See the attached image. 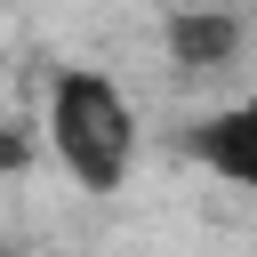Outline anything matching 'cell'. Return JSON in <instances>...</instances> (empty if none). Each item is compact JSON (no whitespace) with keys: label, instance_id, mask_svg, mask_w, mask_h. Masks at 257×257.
<instances>
[{"label":"cell","instance_id":"cell-1","mask_svg":"<svg viewBox=\"0 0 257 257\" xmlns=\"http://www.w3.org/2000/svg\"><path fill=\"white\" fill-rule=\"evenodd\" d=\"M40 145L64 161L72 185L112 193L137 169V112H128V96L96 64H64L48 80V104H40Z\"/></svg>","mask_w":257,"mask_h":257},{"label":"cell","instance_id":"cell-2","mask_svg":"<svg viewBox=\"0 0 257 257\" xmlns=\"http://www.w3.org/2000/svg\"><path fill=\"white\" fill-rule=\"evenodd\" d=\"M185 153H193L217 185L257 193V96H233V104L201 112V120L185 128Z\"/></svg>","mask_w":257,"mask_h":257},{"label":"cell","instance_id":"cell-3","mask_svg":"<svg viewBox=\"0 0 257 257\" xmlns=\"http://www.w3.org/2000/svg\"><path fill=\"white\" fill-rule=\"evenodd\" d=\"M241 40H249V24H241L233 8H177V16L161 24V48H169L177 72H217V64L241 56Z\"/></svg>","mask_w":257,"mask_h":257}]
</instances>
